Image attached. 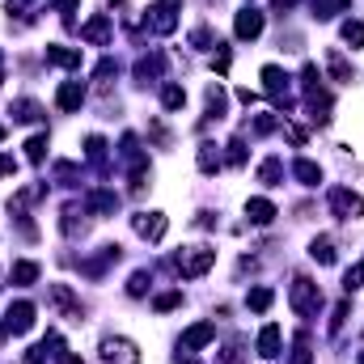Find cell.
Here are the masks:
<instances>
[{"mask_svg": "<svg viewBox=\"0 0 364 364\" xmlns=\"http://www.w3.org/2000/svg\"><path fill=\"white\" fill-rule=\"evenodd\" d=\"M279 343H284L279 326H275V322H267V326L259 331V343H255V352H259L263 360H275V356H279Z\"/></svg>", "mask_w": 364, "mask_h": 364, "instance_id": "15", "label": "cell"}, {"mask_svg": "<svg viewBox=\"0 0 364 364\" xmlns=\"http://www.w3.org/2000/svg\"><path fill=\"white\" fill-rule=\"evenodd\" d=\"M360 364H364V352H360Z\"/></svg>", "mask_w": 364, "mask_h": 364, "instance_id": "56", "label": "cell"}, {"mask_svg": "<svg viewBox=\"0 0 364 364\" xmlns=\"http://www.w3.org/2000/svg\"><path fill=\"white\" fill-rule=\"evenodd\" d=\"M114 73H119V64H114V60H102L97 73H93V77H97V90H110V77H114Z\"/></svg>", "mask_w": 364, "mask_h": 364, "instance_id": "37", "label": "cell"}, {"mask_svg": "<svg viewBox=\"0 0 364 364\" xmlns=\"http://www.w3.org/2000/svg\"><path fill=\"white\" fill-rule=\"evenodd\" d=\"M288 301H292V309H296L301 318H318V314H322V288H318L309 275H296V279H292Z\"/></svg>", "mask_w": 364, "mask_h": 364, "instance_id": "2", "label": "cell"}, {"mask_svg": "<svg viewBox=\"0 0 364 364\" xmlns=\"http://www.w3.org/2000/svg\"><path fill=\"white\" fill-rule=\"evenodd\" d=\"M55 9H60V17L73 26V13H77V0H55Z\"/></svg>", "mask_w": 364, "mask_h": 364, "instance_id": "45", "label": "cell"}, {"mask_svg": "<svg viewBox=\"0 0 364 364\" xmlns=\"http://www.w3.org/2000/svg\"><path fill=\"white\" fill-rule=\"evenodd\" d=\"M233 34H237L242 43H250V38H259V34H263V13L246 4V9L237 13V21H233Z\"/></svg>", "mask_w": 364, "mask_h": 364, "instance_id": "8", "label": "cell"}, {"mask_svg": "<svg viewBox=\"0 0 364 364\" xmlns=\"http://www.w3.org/2000/svg\"><path fill=\"white\" fill-rule=\"evenodd\" d=\"M275 127H279V119H275V114H259V119L250 123V136H272Z\"/></svg>", "mask_w": 364, "mask_h": 364, "instance_id": "36", "label": "cell"}, {"mask_svg": "<svg viewBox=\"0 0 364 364\" xmlns=\"http://www.w3.org/2000/svg\"><path fill=\"white\" fill-rule=\"evenodd\" d=\"M9 279H13L17 288H30V284H38V263H30V259H17V263L9 267Z\"/></svg>", "mask_w": 364, "mask_h": 364, "instance_id": "18", "label": "cell"}, {"mask_svg": "<svg viewBox=\"0 0 364 364\" xmlns=\"http://www.w3.org/2000/svg\"><path fill=\"white\" fill-rule=\"evenodd\" d=\"M284 136H288L292 144H305V132H301V127H284Z\"/></svg>", "mask_w": 364, "mask_h": 364, "instance_id": "49", "label": "cell"}, {"mask_svg": "<svg viewBox=\"0 0 364 364\" xmlns=\"http://www.w3.org/2000/svg\"><path fill=\"white\" fill-rule=\"evenodd\" d=\"M4 335H9V326H4V322H0V343H4Z\"/></svg>", "mask_w": 364, "mask_h": 364, "instance_id": "53", "label": "cell"}, {"mask_svg": "<svg viewBox=\"0 0 364 364\" xmlns=\"http://www.w3.org/2000/svg\"><path fill=\"white\" fill-rule=\"evenodd\" d=\"M348 4H352V0H314V17H318V21H331V17L348 13Z\"/></svg>", "mask_w": 364, "mask_h": 364, "instance_id": "26", "label": "cell"}, {"mask_svg": "<svg viewBox=\"0 0 364 364\" xmlns=\"http://www.w3.org/2000/svg\"><path fill=\"white\" fill-rule=\"evenodd\" d=\"M161 73H166V55H161V51H153V55H140V60H136V81H140V85L157 81Z\"/></svg>", "mask_w": 364, "mask_h": 364, "instance_id": "14", "label": "cell"}, {"mask_svg": "<svg viewBox=\"0 0 364 364\" xmlns=\"http://www.w3.org/2000/svg\"><path fill=\"white\" fill-rule=\"evenodd\" d=\"M55 364H85V360H81L77 352H60V356H55Z\"/></svg>", "mask_w": 364, "mask_h": 364, "instance_id": "50", "label": "cell"}, {"mask_svg": "<svg viewBox=\"0 0 364 364\" xmlns=\"http://www.w3.org/2000/svg\"><path fill=\"white\" fill-rule=\"evenodd\" d=\"M326 68H331V77H335V81H352V64H348L339 51H326Z\"/></svg>", "mask_w": 364, "mask_h": 364, "instance_id": "30", "label": "cell"}, {"mask_svg": "<svg viewBox=\"0 0 364 364\" xmlns=\"http://www.w3.org/2000/svg\"><path fill=\"white\" fill-rule=\"evenodd\" d=\"M272 301H275L272 288H250V296H246V305H250L255 314H267V309H272Z\"/></svg>", "mask_w": 364, "mask_h": 364, "instance_id": "31", "label": "cell"}, {"mask_svg": "<svg viewBox=\"0 0 364 364\" xmlns=\"http://www.w3.org/2000/svg\"><path fill=\"white\" fill-rule=\"evenodd\" d=\"M343 43L364 47V21H343Z\"/></svg>", "mask_w": 364, "mask_h": 364, "instance_id": "38", "label": "cell"}, {"mask_svg": "<svg viewBox=\"0 0 364 364\" xmlns=\"http://www.w3.org/2000/svg\"><path fill=\"white\" fill-rule=\"evenodd\" d=\"M237 102H242V106H255V102H259V93H255V90H237Z\"/></svg>", "mask_w": 364, "mask_h": 364, "instance_id": "48", "label": "cell"}, {"mask_svg": "<svg viewBox=\"0 0 364 364\" xmlns=\"http://www.w3.org/2000/svg\"><path fill=\"white\" fill-rule=\"evenodd\" d=\"M149 284H153V275L149 272H132V279H127V296H144Z\"/></svg>", "mask_w": 364, "mask_h": 364, "instance_id": "34", "label": "cell"}, {"mask_svg": "<svg viewBox=\"0 0 364 364\" xmlns=\"http://www.w3.org/2000/svg\"><path fill=\"white\" fill-rule=\"evenodd\" d=\"M314 352H309V335H296L292 339V364H309Z\"/></svg>", "mask_w": 364, "mask_h": 364, "instance_id": "35", "label": "cell"}, {"mask_svg": "<svg viewBox=\"0 0 364 364\" xmlns=\"http://www.w3.org/2000/svg\"><path fill=\"white\" fill-rule=\"evenodd\" d=\"M292 4H296V0H272V9H275V13H288Z\"/></svg>", "mask_w": 364, "mask_h": 364, "instance_id": "51", "label": "cell"}, {"mask_svg": "<svg viewBox=\"0 0 364 364\" xmlns=\"http://www.w3.org/2000/svg\"><path fill=\"white\" fill-rule=\"evenodd\" d=\"M279 178H284V161H279V157H267V161L259 166V182H263V186H279Z\"/></svg>", "mask_w": 364, "mask_h": 364, "instance_id": "29", "label": "cell"}, {"mask_svg": "<svg viewBox=\"0 0 364 364\" xmlns=\"http://www.w3.org/2000/svg\"><path fill=\"white\" fill-rule=\"evenodd\" d=\"M47 296H51V305H55L60 314H68V318H81V301L73 296V288H68V284H51V288H47Z\"/></svg>", "mask_w": 364, "mask_h": 364, "instance_id": "11", "label": "cell"}, {"mask_svg": "<svg viewBox=\"0 0 364 364\" xmlns=\"http://www.w3.org/2000/svg\"><path fill=\"white\" fill-rule=\"evenodd\" d=\"M263 90L272 93V97H288V77H284V68H275V64H267L263 73Z\"/></svg>", "mask_w": 364, "mask_h": 364, "instance_id": "17", "label": "cell"}, {"mask_svg": "<svg viewBox=\"0 0 364 364\" xmlns=\"http://www.w3.org/2000/svg\"><path fill=\"white\" fill-rule=\"evenodd\" d=\"M309 255H314V259H318L322 267H331V263H335V242H331L326 233H318V237L309 242Z\"/></svg>", "mask_w": 364, "mask_h": 364, "instance_id": "25", "label": "cell"}, {"mask_svg": "<svg viewBox=\"0 0 364 364\" xmlns=\"http://www.w3.org/2000/svg\"><path fill=\"white\" fill-rule=\"evenodd\" d=\"M81 102H85V81H64L60 90H55V106L60 110H81Z\"/></svg>", "mask_w": 364, "mask_h": 364, "instance_id": "12", "label": "cell"}, {"mask_svg": "<svg viewBox=\"0 0 364 364\" xmlns=\"http://www.w3.org/2000/svg\"><path fill=\"white\" fill-rule=\"evenodd\" d=\"M195 166H199V174H216V170L225 166V157H220V149H216V144H199Z\"/></svg>", "mask_w": 364, "mask_h": 364, "instance_id": "19", "label": "cell"}, {"mask_svg": "<svg viewBox=\"0 0 364 364\" xmlns=\"http://www.w3.org/2000/svg\"><path fill=\"white\" fill-rule=\"evenodd\" d=\"M182 364H199V360H191V356H186V360H182Z\"/></svg>", "mask_w": 364, "mask_h": 364, "instance_id": "54", "label": "cell"}, {"mask_svg": "<svg viewBox=\"0 0 364 364\" xmlns=\"http://www.w3.org/2000/svg\"><path fill=\"white\" fill-rule=\"evenodd\" d=\"M13 119H17V123H38V119H43V106H38L34 97H17V102H13Z\"/></svg>", "mask_w": 364, "mask_h": 364, "instance_id": "22", "label": "cell"}, {"mask_svg": "<svg viewBox=\"0 0 364 364\" xmlns=\"http://www.w3.org/2000/svg\"><path fill=\"white\" fill-rule=\"evenodd\" d=\"M55 178L64 182V186H73V182H77V166H68V161H60V166H55Z\"/></svg>", "mask_w": 364, "mask_h": 364, "instance_id": "43", "label": "cell"}, {"mask_svg": "<svg viewBox=\"0 0 364 364\" xmlns=\"http://www.w3.org/2000/svg\"><path fill=\"white\" fill-rule=\"evenodd\" d=\"M331 212L339 220H356V216H364V195L348 191V186H335L331 191Z\"/></svg>", "mask_w": 364, "mask_h": 364, "instance_id": "4", "label": "cell"}, {"mask_svg": "<svg viewBox=\"0 0 364 364\" xmlns=\"http://www.w3.org/2000/svg\"><path fill=\"white\" fill-rule=\"evenodd\" d=\"M225 106H229V97L220 85H208V114L203 119H225Z\"/></svg>", "mask_w": 364, "mask_h": 364, "instance_id": "27", "label": "cell"}, {"mask_svg": "<svg viewBox=\"0 0 364 364\" xmlns=\"http://www.w3.org/2000/svg\"><path fill=\"white\" fill-rule=\"evenodd\" d=\"M34 318H38V309L30 301H13L9 314H4V326H9V335H26L34 326Z\"/></svg>", "mask_w": 364, "mask_h": 364, "instance_id": "7", "label": "cell"}, {"mask_svg": "<svg viewBox=\"0 0 364 364\" xmlns=\"http://www.w3.org/2000/svg\"><path fill=\"white\" fill-rule=\"evenodd\" d=\"M26 4H30V0H9V13H13V9H26Z\"/></svg>", "mask_w": 364, "mask_h": 364, "instance_id": "52", "label": "cell"}, {"mask_svg": "<svg viewBox=\"0 0 364 364\" xmlns=\"http://www.w3.org/2000/svg\"><path fill=\"white\" fill-rule=\"evenodd\" d=\"M343 318H348V301H339V305H335V318H331V335H339V331H343Z\"/></svg>", "mask_w": 364, "mask_h": 364, "instance_id": "44", "label": "cell"}, {"mask_svg": "<svg viewBox=\"0 0 364 364\" xmlns=\"http://www.w3.org/2000/svg\"><path fill=\"white\" fill-rule=\"evenodd\" d=\"M212 339H216V326H212V322H195L191 331H182L178 348L182 352H199V348H208Z\"/></svg>", "mask_w": 364, "mask_h": 364, "instance_id": "9", "label": "cell"}, {"mask_svg": "<svg viewBox=\"0 0 364 364\" xmlns=\"http://www.w3.org/2000/svg\"><path fill=\"white\" fill-rule=\"evenodd\" d=\"M0 140H4V123H0Z\"/></svg>", "mask_w": 364, "mask_h": 364, "instance_id": "55", "label": "cell"}, {"mask_svg": "<svg viewBox=\"0 0 364 364\" xmlns=\"http://www.w3.org/2000/svg\"><path fill=\"white\" fill-rule=\"evenodd\" d=\"M85 212H93V216H114L119 212V195L114 191H90L85 195Z\"/></svg>", "mask_w": 364, "mask_h": 364, "instance_id": "13", "label": "cell"}, {"mask_svg": "<svg viewBox=\"0 0 364 364\" xmlns=\"http://www.w3.org/2000/svg\"><path fill=\"white\" fill-rule=\"evenodd\" d=\"M144 21H149L153 34H174V30H178V0H157V4H149Z\"/></svg>", "mask_w": 364, "mask_h": 364, "instance_id": "3", "label": "cell"}, {"mask_svg": "<svg viewBox=\"0 0 364 364\" xmlns=\"http://www.w3.org/2000/svg\"><path fill=\"white\" fill-rule=\"evenodd\" d=\"M47 64H55V68H81V51L77 47H64V43H51L47 47Z\"/></svg>", "mask_w": 364, "mask_h": 364, "instance_id": "16", "label": "cell"}, {"mask_svg": "<svg viewBox=\"0 0 364 364\" xmlns=\"http://www.w3.org/2000/svg\"><path fill=\"white\" fill-rule=\"evenodd\" d=\"M343 288H348V292H356V288H364V263H356V267H348V275H343Z\"/></svg>", "mask_w": 364, "mask_h": 364, "instance_id": "39", "label": "cell"}, {"mask_svg": "<svg viewBox=\"0 0 364 364\" xmlns=\"http://www.w3.org/2000/svg\"><path fill=\"white\" fill-rule=\"evenodd\" d=\"M191 43H195L199 51H208V47H220V43H212V30H203V26H199V30L191 34Z\"/></svg>", "mask_w": 364, "mask_h": 364, "instance_id": "42", "label": "cell"}, {"mask_svg": "<svg viewBox=\"0 0 364 364\" xmlns=\"http://www.w3.org/2000/svg\"><path fill=\"white\" fill-rule=\"evenodd\" d=\"M212 263H216V250L212 246H182L178 255L170 259V272L182 275V279H199V275L212 272Z\"/></svg>", "mask_w": 364, "mask_h": 364, "instance_id": "1", "label": "cell"}, {"mask_svg": "<svg viewBox=\"0 0 364 364\" xmlns=\"http://www.w3.org/2000/svg\"><path fill=\"white\" fill-rule=\"evenodd\" d=\"M102 360H106V364H140V352H136V343H132V339L110 335V339H102Z\"/></svg>", "mask_w": 364, "mask_h": 364, "instance_id": "5", "label": "cell"}, {"mask_svg": "<svg viewBox=\"0 0 364 364\" xmlns=\"http://www.w3.org/2000/svg\"><path fill=\"white\" fill-rule=\"evenodd\" d=\"M212 68H216V73L225 77V73H229V51H216V60H212Z\"/></svg>", "mask_w": 364, "mask_h": 364, "instance_id": "46", "label": "cell"}, {"mask_svg": "<svg viewBox=\"0 0 364 364\" xmlns=\"http://www.w3.org/2000/svg\"><path fill=\"white\" fill-rule=\"evenodd\" d=\"M153 305H157L161 314H170V309H178V305H182V292H161V296H157Z\"/></svg>", "mask_w": 364, "mask_h": 364, "instance_id": "41", "label": "cell"}, {"mask_svg": "<svg viewBox=\"0 0 364 364\" xmlns=\"http://www.w3.org/2000/svg\"><path fill=\"white\" fill-rule=\"evenodd\" d=\"M292 178L305 182V186H318V182H322V170H318V161H309V157H296V161H292Z\"/></svg>", "mask_w": 364, "mask_h": 364, "instance_id": "20", "label": "cell"}, {"mask_svg": "<svg viewBox=\"0 0 364 364\" xmlns=\"http://www.w3.org/2000/svg\"><path fill=\"white\" fill-rule=\"evenodd\" d=\"M246 216H250V225H272L275 203L272 199H250V203H246Z\"/></svg>", "mask_w": 364, "mask_h": 364, "instance_id": "21", "label": "cell"}, {"mask_svg": "<svg viewBox=\"0 0 364 364\" xmlns=\"http://www.w3.org/2000/svg\"><path fill=\"white\" fill-rule=\"evenodd\" d=\"M220 364H242V339H229V343H225Z\"/></svg>", "mask_w": 364, "mask_h": 364, "instance_id": "40", "label": "cell"}, {"mask_svg": "<svg viewBox=\"0 0 364 364\" xmlns=\"http://www.w3.org/2000/svg\"><path fill=\"white\" fill-rule=\"evenodd\" d=\"M17 174V161L13 157H0V178H13Z\"/></svg>", "mask_w": 364, "mask_h": 364, "instance_id": "47", "label": "cell"}, {"mask_svg": "<svg viewBox=\"0 0 364 364\" xmlns=\"http://www.w3.org/2000/svg\"><path fill=\"white\" fill-rule=\"evenodd\" d=\"M81 38L93 43V47H106L110 43V13H93L90 21L81 26Z\"/></svg>", "mask_w": 364, "mask_h": 364, "instance_id": "10", "label": "cell"}, {"mask_svg": "<svg viewBox=\"0 0 364 364\" xmlns=\"http://www.w3.org/2000/svg\"><path fill=\"white\" fill-rule=\"evenodd\" d=\"M132 229H136L144 242H161L166 229H170V220H166L161 212H136V216H132Z\"/></svg>", "mask_w": 364, "mask_h": 364, "instance_id": "6", "label": "cell"}, {"mask_svg": "<svg viewBox=\"0 0 364 364\" xmlns=\"http://www.w3.org/2000/svg\"><path fill=\"white\" fill-rule=\"evenodd\" d=\"M60 229H64L68 237H77V233L85 229V203H81V208H77V203H68V208H64V220H60Z\"/></svg>", "mask_w": 364, "mask_h": 364, "instance_id": "23", "label": "cell"}, {"mask_svg": "<svg viewBox=\"0 0 364 364\" xmlns=\"http://www.w3.org/2000/svg\"><path fill=\"white\" fill-rule=\"evenodd\" d=\"M225 161H229L233 170H237V166H246V140H242V136H233V140L225 144Z\"/></svg>", "mask_w": 364, "mask_h": 364, "instance_id": "32", "label": "cell"}, {"mask_svg": "<svg viewBox=\"0 0 364 364\" xmlns=\"http://www.w3.org/2000/svg\"><path fill=\"white\" fill-rule=\"evenodd\" d=\"M161 106H166V110H182V106H186V90L174 85V81H166V85H161Z\"/></svg>", "mask_w": 364, "mask_h": 364, "instance_id": "28", "label": "cell"}, {"mask_svg": "<svg viewBox=\"0 0 364 364\" xmlns=\"http://www.w3.org/2000/svg\"><path fill=\"white\" fill-rule=\"evenodd\" d=\"M43 157H47V136L38 132V136H30V140H26V161H34V166H38Z\"/></svg>", "mask_w": 364, "mask_h": 364, "instance_id": "33", "label": "cell"}, {"mask_svg": "<svg viewBox=\"0 0 364 364\" xmlns=\"http://www.w3.org/2000/svg\"><path fill=\"white\" fill-rule=\"evenodd\" d=\"M85 157L97 166V174H110V161H106V140H102V136H90V140H85Z\"/></svg>", "mask_w": 364, "mask_h": 364, "instance_id": "24", "label": "cell"}]
</instances>
